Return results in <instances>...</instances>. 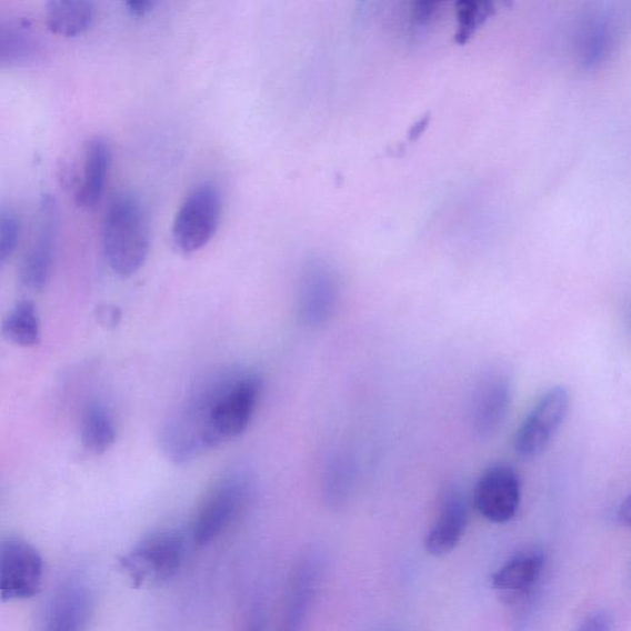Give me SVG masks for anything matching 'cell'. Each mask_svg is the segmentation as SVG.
I'll list each match as a JSON object with an SVG mask.
<instances>
[{"label":"cell","instance_id":"6da1fadb","mask_svg":"<svg viewBox=\"0 0 631 631\" xmlns=\"http://www.w3.org/2000/svg\"><path fill=\"white\" fill-rule=\"evenodd\" d=\"M262 389L261 377L247 368L222 369L200 380L161 428L164 455L183 465L241 437L253 419Z\"/></svg>","mask_w":631,"mask_h":631},{"label":"cell","instance_id":"7a4b0ae2","mask_svg":"<svg viewBox=\"0 0 631 631\" xmlns=\"http://www.w3.org/2000/svg\"><path fill=\"white\" fill-rule=\"evenodd\" d=\"M104 251L111 269L121 277L138 272L148 258L151 233L138 199L122 196L111 202L104 221Z\"/></svg>","mask_w":631,"mask_h":631},{"label":"cell","instance_id":"3957f363","mask_svg":"<svg viewBox=\"0 0 631 631\" xmlns=\"http://www.w3.org/2000/svg\"><path fill=\"white\" fill-rule=\"evenodd\" d=\"M252 490L253 479L244 469H233L213 483L194 518L196 542L207 545L227 531L250 501Z\"/></svg>","mask_w":631,"mask_h":631},{"label":"cell","instance_id":"277c9868","mask_svg":"<svg viewBox=\"0 0 631 631\" xmlns=\"http://www.w3.org/2000/svg\"><path fill=\"white\" fill-rule=\"evenodd\" d=\"M222 212L219 189L212 184L196 188L180 207L173 223V240L182 253H196L216 236Z\"/></svg>","mask_w":631,"mask_h":631},{"label":"cell","instance_id":"5b68a950","mask_svg":"<svg viewBox=\"0 0 631 631\" xmlns=\"http://www.w3.org/2000/svg\"><path fill=\"white\" fill-rule=\"evenodd\" d=\"M184 540L177 532L166 531L150 535L122 558L121 565L134 585L162 583L171 580L182 567Z\"/></svg>","mask_w":631,"mask_h":631},{"label":"cell","instance_id":"8992f818","mask_svg":"<svg viewBox=\"0 0 631 631\" xmlns=\"http://www.w3.org/2000/svg\"><path fill=\"white\" fill-rule=\"evenodd\" d=\"M569 408L570 394L565 388L548 390L518 428L514 441L518 455L531 459L542 454L565 422Z\"/></svg>","mask_w":631,"mask_h":631},{"label":"cell","instance_id":"52a82bcc","mask_svg":"<svg viewBox=\"0 0 631 631\" xmlns=\"http://www.w3.org/2000/svg\"><path fill=\"white\" fill-rule=\"evenodd\" d=\"M43 560L26 540L10 538L0 543V599H31L41 588Z\"/></svg>","mask_w":631,"mask_h":631},{"label":"cell","instance_id":"ba28073f","mask_svg":"<svg viewBox=\"0 0 631 631\" xmlns=\"http://www.w3.org/2000/svg\"><path fill=\"white\" fill-rule=\"evenodd\" d=\"M521 478L505 464H495L482 473L475 489V505L482 517L492 523L513 520L520 509Z\"/></svg>","mask_w":631,"mask_h":631},{"label":"cell","instance_id":"9c48e42d","mask_svg":"<svg viewBox=\"0 0 631 631\" xmlns=\"http://www.w3.org/2000/svg\"><path fill=\"white\" fill-rule=\"evenodd\" d=\"M338 281L323 262H311L300 278L298 316L309 329H320L333 318L338 302Z\"/></svg>","mask_w":631,"mask_h":631},{"label":"cell","instance_id":"30bf717a","mask_svg":"<svg viewBox=\"0 0 631 631\" xmlns=\"http://www.w3.org/2000/svg\"><path fill=\"white\" fill-rule=\"evenodd\" d=\"M512 401V381L502 370L484 374L470 404V422L479 438H490L500 430L509 414Z\"/></svg>","mask_w":631,"mask_h":631},{"label":"cell","instance_id":"8fae6325","mask_svg":"<svg viewBox=\"0 0 631 631\" xmlns=\"http://www.w3.org/2000/svg\"><path fill=\"white\" fill-rule=\"evenodd\" d=\"M59 230V207L54 197L43 196L39 209V224L32 246L20 267L21 283L32 290L47 286Z\"/></svg>","mask_w":631,"mask_h":631},{"label":"cell","instance_id":"7c38bea8","mask_svg":"<svg viewBox=\"0 0 631 631\" xmlns=\"http://www.w3.org/2000/svg\"><path fill=\"white\" fill-rule=\"evenodd\" d=\"M468 520L463 494L457 489L448 491L437 521L425 538V550L433 557H443L454 550L465 533Z\"/></svg>","mask_w":631,"mask_h":631},{"label":"cell","instance_id":"4fadbf2b","mask_svg":"<svg viewBox=\"0 0 631 631\" xmlns=\"http://www.w3.org/2000/svg\"><path fill=\"white\" fill-rule=\"evenodd\" d=\"M320 568L314 558L303 559L290 582L283 617L276 631H302L318 591Z\"/></svg>","mask_w":631,"mask_h":631},{"label":"cell","instance_id":"5bb4252c","mask_svg":"<svg viewBox=\"0 0 631 631\" xmlns=\"http://www.w3.org/2000/svg\"><path fill=\"white\" fill-rule=\"evenodd\" d=\"M110 148L103 138L88 141L84 149L83 172L76 190L77 206L96 209L104 194L110 167Z\"/></svg>","mask_w":631,"mask_h":631},{"label":"cell","instance_id":"9a60e30c","mask_svg":"<svg viewBox=\"0 0 631 631\" xmlns=\"http://www.w3.org/2000/svg\"><path fill=\"white\" fill-rule=\"evenodd\" d=\"M89 613L88 590L82 583H67L51 602L47 631H84Z\"/></svg>","mask_w":631,"mask_h":631},{"label":"cell","instance_id":"2e32d148","mask_svg":"<svg viewBox=\"0 0 631 631\" xmlns=\"http://www.w3.org/2000/svg\"><path fill=\"white\" fill-rule=\"evenodd\" d=\"M40 40L29 21L0 18V69L36 59L40 52Z\"/></svg>","mask_w":631,"mask_h":631},{"label":"cell","instance_id":"e0dca14e","mask_svg":"<svg viewBox=\"0 0 631 631\" xmlns=\"http://www.w3.org/2000/svg\"><path fill=\"white\" fill-rule=\"evenodd\" d=\"M94 17V4L84 0H54L47 6L48 28L62 38L81 36L92 26Z\"/></svg>","mask_w":631,"mask_h":631},{"label":"cell","instance_id":"ac0fdd59","mask_svg":"<svg viewBox=\"0 0 631 631\" xmlns=\"http://www.w3.org/2000/svg\"><path fill=\"white\" fill-rule=\"evenodd\" d=\"M355 465L345 452H334L325 459L321 473V492L327 504L340 509L353 490Z\"/></svg>","mask_w":631,"mask_h":631},{"label":"cell","instance_id":"d6986e66","mask_svg":"<svg viewBox=\"0 0 631 631\" xmlns=\"http://www.w3.org/2000/svg\"><path fill=\"white\" fill-rule=\"evenodd\" d=\"M82 443L89 452L101 454L116 443L114 420L104 404L90 403L83 413L81 425Z\"/></svg>","mask_w":631,"mask_h":631},{"label":"cell","instance_id":"ffe728a7","mask_svg":"<svg viewBox=\"0 0 631 631\" xmlns=\"http://www.w3.org/2000/svg\"><path fill=\"white\" fill-rule=\"evenodd\" d=\"M543 567L542 555L517 558L493 574L492 588L503 592H524L539 579Z\"/></svg>","mask_w":631,"mask_h":631},{"label":"cell","instance_id":"44dd1931","mask_svg":"<svg viewBox=\"0 0 631 631\" xmlns=\"http://www.w3.org/2000/svg\"><path fill=\"white\" fill-rule=\"evenodd\" d=\"M8 341L21 347H32L40 342V323L37 307L22 300L11 310L2 324Z\"/></svg>","mask_w":631,"mask_h":631},{"label":"cell","instance_id":"7402d4cb","mask_svg":"<svg viewBox=\"0 0 631 631\" xmlns=\"http://www.w3.org/2000/svg\"><path fill=\"white\" fill-rule=\"evenodd\" d=\"M19 232V221L13 213L0 211V267L16 252Z\"/></svg>","mask_w":631,"mask_h":631},{"label":"cell","instance_id":"603a6c76","mask_svg":"<svg viewBox=\"0 0 631 631\" xmlns=\"http://www.w3.org/2000/svg\"><path fill=\"white\" fill-rule=\"evenodd\" d=\"M459 9L460 40L468 39L482 18L487 17V4L461 3Z\"/></svg>","mask_w":631,"mask_h":631},{"label":"cell","instance_id":"cb8c5ba5","mask_svg":"<svg viewBox=\"0 0 631 631\" xmlns=\"http://www.w3.org/2000/svg\"><path fill=\"white\" fill-rule=\"evenodd\" d=\"M611 617L604 612H600L585 619L578 631H611Z\"/></svg>","mask_w":631,"mask_h":631},{"label":"cell","instance_id":"d4e9b609","mask_svg":"<svg viewBox=\"0 0 631 631\" xmlns=\"http://www.w3.org/2000/svg\"><path fill=\"white\" fill-rule=\"evenodd\" d=\"M128 10L134 17H144L153 9L154 3L151 0H131L127 3Z\"/></svg>","mask_w":631,"mask_h":631},{"label":"cell","instance_id":"484cf974","mask_svg":"<svg viewBox=\"0 0 631 631\" xmlns=\"http://www.w3.org/2000/svg\"><path fill=\"white\" fill-rule=\"evenodd\" d=\"M99 319L108 327L116 325L120 320V312L112 307L101 308L99 311Z\"/></svg>","mask_w":631,"mask_h":631},{"label":"cell","instance_id":"4316f807","mask_svg":"<svg viewBox=\"0 0 631 631\" xmlns=\"http://www.w3.org/2000/svg\"><path fill=\"white\" fill-rule=\"evenodd\" d=\"M630 517H631V507H630V498H628L621 505V510H619L618 518L619 522L623 525H630Z\"/></svg>","mask_w":631,"mask_h":631},{"label":"cell","instance_id":"83f0119b","mask_svg":"<svg viewBox=\"0 0 631 631\" xmlns=\"http://www.w3.org/2000/svg\"><path fill=\"white\" fill-rule=\"evenodd\" d=\"M251 631H261V629L254 628V629H252Z\"/></svg>","mask_w":631,"mask_h":631}]
</instances>
